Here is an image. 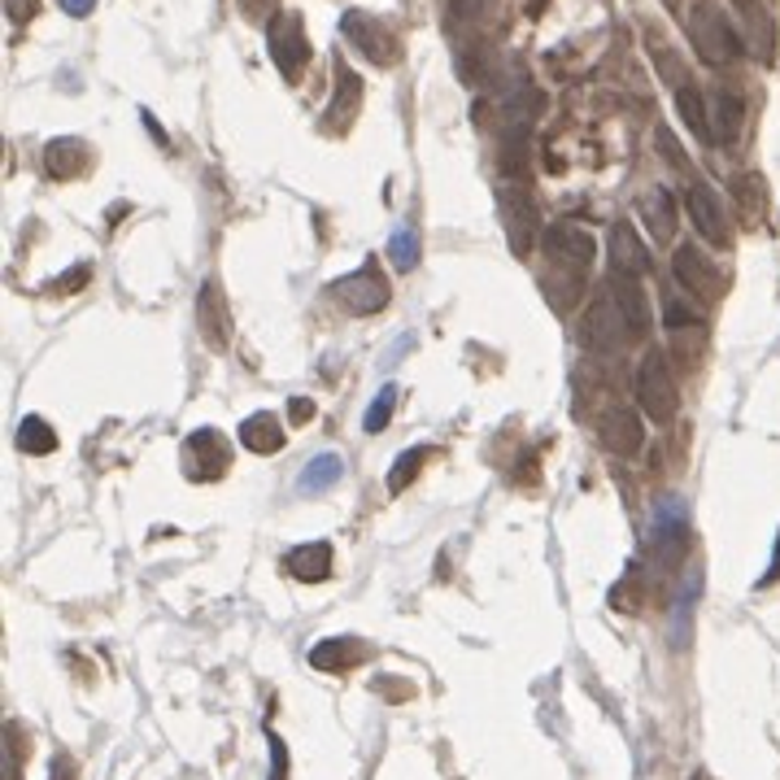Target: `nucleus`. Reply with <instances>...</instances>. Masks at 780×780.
<instances>
[{
    "label": "nucleus",
    "instance_id": "f257e3e1",
    "mask_svg": "<svg viewBox=\"0 0 780 780\" xmlns=\"http://www.w3.org/2000/svg\"><path fill=\"white\" fill-rule=\"evenodd\" d=\"M636 405L650 423H672L680 414V389H676V376L663 349H650L636 363Z\"/></svg>",
    "mask_w": 780,
    "mask_h": 780
},
{
    "label": "nucleus",
    "instance_id": "f03ea898",
    "mask_svg": "<svg viewBox=\"0 0 780 780\" xmlns=\"http://www.w3.org/2000/svg\"><path fill=\"white\" fill-rule=\"evenodd\" d=\"M685 26H689V39H693V48L702 53V61H711V66H729V61H737L742 39H737L733 22L724 18V9H720L715 0H698V4L689 9Z\"/></svg>",
    "mask_w": 780,
    "mask_h": 780
},
{
    "label": "nucleus",
    "instance_id": "7ed1b4c3",
    "mask_svg": "<svg viewBox=\"0 0 780 780\" xmlns=\"http://www.w3.org/2000/svg\"><path fill=\"white\" fill-rule=\"evenodd\" d=\"M650 537H654V567H658V576L680 572V563L689 559V511H685V502H676V497L658 502Z\"/></svg>",
    "mask_w": 780,
    "mask_h": 780
},
{
    "label": "nucleus",
    "instance_id": "20e7f679",
    "mask_svg": "<svg viewBox=\"0 0 780 780\" xmlns=\"http://www.w3.org/2000/svg\"><path fill=\"white\" fill-rule=\"evenodd\" d=\"M672 275H676V284L685 288V297H698L702 306L720 301V292H724L720 266H715L698 244H680V249H676V257H672Z\"/></svg>",
    "mask_w": 780,
    "mask_h": 780
},
{
    "label": "nucleus",
    "instance_id": "39448f33",
    "mask_svg": "<svg viewBox=\"0 0 780 780\" xmlns=\"http://www.w3.org/2000/svg\"><path fill=\"white\" fill-rule=\"evenodd\" d=\"M332 297H336L349 314H376V310L389 306V279L376 271V262H367V266H358L354 275L336 279V284H332Z\"/></svg>",
    "mask_w": 780,
    "mask_h": 780
},
{
    "label": "nucleus",
    "instance_id": "423d86ee",
    "mask_svg": "<svg viewBox=\"0 0 780 780\" xmlns=\"http://www.w3.org/2000/svg\"><path fill=\"white\" fill-rule=\"evenodd\" d=\"M541 240H546V253H550L567 275H581V279H585L593 257H597V244H593V236H588L585 227H576V222H554V227H546Z\"/></svg>",
    "mask_w": 780,
    "mask_h": 780
},
{
    "label": "nucleus",
    "instance_id": "0eeeda50",
    "mask_svg": "<svg viewBox=\"0 0 780 780\" xmlns=\"http://www.w3.org/2000/svg\"><path fill=\"white\" fill-rule=\"evenodd\" d=\"M628 341V323L619 314V301L610 297V288H601L585 310V345L593 354H615Z\"/></svg>",
    "mask_w": 780,
    "mask_h": 780
},
{
    "label": "nucleus",
    "instance_id": "6e6552de",
    "mask_svg": "<svg viewBox=\"0 0 780 780\" xmlns=\"http://www.w3.org/2000/svg\"><path fill=\"white\" fill-rule=\"evenodd\" d=\"M341 35H345L354 48H363V57H371L376 66H392V61H397V35H392L385 22H376L371 13H363V9H349V13L341 18Z\"/></svg>",
    "mask_w": 780,
    "mask_h": 780
},
{
    "label": "nucleus",
    "instance_id": "1a4fd4ad",
    "mask_svg": "<svg viewBox=\"0 0 780 780\" xmlns=\"http://www.w3.org/2000/svg\"><path fill=\"white\" fill-rule=\"evenodd\" d=\"M184 462H188V475L193 480H218L222 471H227V462H231V445L214 432V427H200L188 436V445H184Z\"/></svg>",
    "mask_w": 780,
    "mask_h": 780
},
{
    "label": "nucleus",
    "instance_id": "9d476101",
    "mask_svg": "<svg viewBox=\"0 0 780 780\" xmlns=\"http://www.w3.org/2000/svg\"><path fill=\"white\" fill-rule=\"evenodd\" d=\"M271 61L284 70V74H297V66L306 61V53H310V44H306V26H301V18L297 13H279L275 22H271Z\"/></svg>",
    "mask_w": 780,
    "mask_h": 780
},
{
    "label": "nucleus",
    "instance_id": "9b49d317",
    "mask_svg": "<svg viewBox=\"0 0 780 780\" xmlns=\"http://www.w3.org/2000/svg\"><path fill=\"white\" fill-rule=\"evenodd\" d=\"M685 209H689V222L693 231L707 240V244H729V222H724V209L715 193L707 184H689L685 188Z\"/></svg>",
    "mask_w": 780,
    "mask_h": 780
},
{
    "label": "nucleus",
    "instance_id": "f8f14e48",
    "mask_svg": "<svg viewBox=\"0 0 780 780\" xmlns=\"http://www.w3.org/2000/svg\"><path fill=\"white\" fill-rule=\"evenodd\" d=\"M610 297L619 301V314H623V323H628V336H645L650 332V297H645V288L632 279V275H619V271H610Z\"/></svg>",
    "mask_w": 780,
    "mask_h": 780
},
{
    "label": "nucleus",
    "instance_id": "ddd939ff",
    "mask_svg": "<svg viewBox=\"0 0 780 780\" xmlns=\"http://www.w3.org/2000/svg\"><path fill=\"white\" fill-rule=\"evenodd\" d=\"M610 266L619 275H632V279H641L650 271V249H645V240L636 236L632 222H615L610 227Z\"/></svg>",
    "mask_w": 780,
    "mask_h": 780
},
{
    "label": "nucleus",
    "instance_id": "4468645a",
    "mask_svg": "<svg viewBox=\"0 0 780 780\" xmlns=\"http://www.w3.org/2000/svg\"><path fill=\"white\" fill-rule=\"evenodd\" d=\"M597 432H601V445H606L610 454H619V458H628V454L641 449V418H636L632 410H623V405H610V410L597 418Z\"/></svg>",
    "mask_w": 780,
    "mask_h": 780
},
{
    "label": "nucleus",
    "instance_id": "2eb2a0df",
    "mask_svg": "<svg viewBox=\"0 0 780 780\" xmlns=\"http://www.w3.org/2000/svg\"><path fill=\"white\" fill-rule=\"evenodd\" d=\"M737 136H742V101L733 92H711L707 96V140L733 145Z\"/></svg>",
    "mask_w": 780,
    "mask_h": 780
},
{
    "label": "nucleus",
    "instance_id": "dca6fc26",
    "mask_svg": "<svg viewBox=\"0 0 780 780\" xmlns=\"http://www.w3.org/2000/svg\"><path fill=\"white\" fill-rule=\"evenodd\" d=\"M240 445L253 449V454H279L288 445V432L271 410H257V414H249L240 423Z\"/></svg>",
    "mask_w": 780,
    "mask_h": 780
},
{
    "label": "nucleus",
    "instance_id": "f3484780",
    "mask_svg": "<svg viewBox=\"0 0 780 780\" xmlns=\"http://www.w3.org/2000/svg\"><path fill=\"white\" fill-rule=\"evenodd\" d=\"M288 576L292 581H306V585H319L332 576V546L328 541H310V546H297L288 559H284Z\"/></svg>",
    "mask_w": 780,
    "mask_h": 780
},
{
    "label": "nucleus",
    "instance_id": "a211bd4d",
    "mask_svg": "<svg viewBox=\"0 0 780 780\" xmlns=\"http://www.w3.org/2000/svg\"><path fill=\"white\" fill-rule=\"evenodd\" d=\"M636 209H641V222H645V231L654 236V240H672L676 236V200L667 188H650V193L636 200Z\"/></svg>",
    "mask_w": 780,
    "mask_h": 780
},
{
    "label": "nucleus",
    "instance_id": "6ab92c4d",
    "mask_svg": "<svg viewBox=\"0 0 780 780\" xmlns=\"http://www.w3.org/2000/svg\"><path fill=\"white\" fill-rule=\"evenodd\" d=\"M358 105H363V79H358L349 66H336V96H332V110H328L332 127H341V131H345V127L354 123Z\"/></svg>",
    "mask_w": 780,
    "mask_h": 780
},
{
    "label": "nucleus",
    "instance_id": "aec40b11",
    "mask_svg": "<svg viewBox=\"0 0 780 780\" xmlns=\"http://www.w3.org/2000/svg\"><path fill=\"white\" fill-rule=\"evenodd\" d=\"M341 475H345V458H341V454H319V458L301 471L297 489H301V493H328Z\"/></svg>",
    "mask_w": 780,
    "mask_h": 780
},
{
    "label": "nucleus",
    "instance_id": "412c9836",
    "mask_svg": "<svg viewBox=\"0 0 780 780\" xmlns=\"http://www.w3.org/2000/svg\"><path fill=\"white\" fill-rule=\"evenodd\" d=\"M18 449H22V454H53V449H57V436H53V427H48L39 414H26V418L18 423Z\"/></svg>",
    "mask_w": 780,
    "mask_h": 780
},
{
    "label": "nucleus",
    "instance_id": "4be33fe9",
    "mask_svg": "<svg viewBox=\"0 0 780 780\" xmlns=\"http://www.w3.org/2000/svg\"><path fill=\"white\" fill-rule=\"evenodd\" d=\"M746 18H750V53H755V57H764V61H772V44H777V31H772V18H768V9H759V4H746Z\"/></svg>",
    "mask_w": 780,
    "mask_h": 780
},
{
    "label": "nucleus",
    "instance_id": "5701e85b",
    "mask_svg": "<svg viewBox=\"0 0 780 780\" xmlns=\"http://www.w3.org/2000/svg\"><path fill=\"white\" fill-rule=\"evenodd\" d=\"M676 105H680V114H685L689 131L707 140V96H702L693 83H680V88H676Z\"/></svg>",
    "mask_w": 780,
    "mask_h": 780
},
{
    "label": "nucleus",
    "instance_id": "b1692460",
    "mask_svg": "<svg viewBox=\"0 0 780 780\" xmlns=\"http://www.w3.org/2000/svg\"><path fill=\"white\" fill-rule=\"evenodd\" d=\"M432 458V445H414V449H405L397 462H392V471H389V493H401L414 475H418V467Z\"/></svg>",
    "mask_w": 780,
    "mask_h": 780
},
{
    "label": "nucleus",
    "instance_id": "393cba45",
    "mask_svg": "<svg viewBox=\"0 0 780 780\" xmlns=\"http://www.w3.org/2000/svg\"><path fill=\"white\" fill-rule=\"evenodd\" d=\"M358 658V650L349 645V641H323V645H314V654H310V663L319 667V672H341V667H349Z\"/></svg>",
    "mask_w": 780,
    "mask_h": 780
},
{
    "label": "nucleus",
    "instance_id": "a878e982",
    "mask_svg": "<svg viewBox=\"0 0 780 780\" xmlns=\"http://www.w3.org/2000/svg\"><path fill=\"white\" fill-rule=\"evenodd\" d=\"M392 410H397V389L385 385V389L376 392V401L367 405V414H363V432H371V436L385 432V427L392 423Z\"/></svg>",
    "mask_w": 780,
    "mask_h": 780
},
{
    "label": "nucleus",
    "instance_id": "bb28decb",
    "mask_svg": "<svg viewBox=\"0 0 780 780\" xmlns=\"http://www.w3.org/2000/svg\"><path fill=\"white\" fill-rule=\"evenodd\" d=\"M196 310H200V328H205L209 345H227V336H222V310H218V292L214 288H200Z\"/></svg>",
    "mask_w": 780,
    "mask_h": 780
},
{
    "label": "nucleus",
    "instance_id": "cd10ccee",
    "mask_svg": "<svg viewBox=\"0 0 780 780\" xmlns=\"http://www.w3.org/2000/svg\"><path fill=\"white\" fill-rule=\"evenodd\" d=\"M389 257L397 271H414V262H418V236H414V227H397L392 231Z\"/></svg>",
    "mask_w": 780,
    "mask_h": 780
},
{
    "label": "nucleus",
    "instance_id": "c85d7f7f",
    "mask_svg": "<svg viewBox=\"0 0 780 780\" xmlns=\"http://www.w3.org/2000/svg\"><path fill=\"white\" fill-rule=\"evenodd\" d=\"M663 323H667L672 332H685L689 323H698V310H693L689 301H680L676 292H667V297H663Z\"/></svg>",
    "mask_w": 780,
    "mask_h": 780
},
{
    "label": "nucleus",
    "instance_id": "c756f323",
    "mask_svg": "<svg viewBox=\"0 0 780 780\" xmlns=\"http://www.w3.org/2000/svg\"><path fill=\"white\" fill-rule=\"evenodd\" d=\"M737 193H742V205H746V214H750V218H764V180L746 175Z\"/></svg>",
    "mask_w": 780,
    "mask_h": 780
},
{
    "label": "nucleus",
    "instance_id": "7c9ffc66",
    "mask_svg": "<svg viewBox=\"0 0 780 780\" xmlns=\"http://www.w3.org/2000/svg\"><path fill=\"white\" fill-rule=\"evenodd\" d=\"M88 284V266H74V271H66L61 279H53L48 284V292H57V297H70V292H79Z\"/></svg>",
    "mask_w": 780,
    "mask_h": 780
},
{
    "label": "nucleus",
    "instance_id": "2f4dec72",
    "mask_svg": "<svg viewBox=\"0 0 780 780\" xmlns=\"http://www.w3.org/2000/svg\"><path fill=\"white\" fill-rule=\"evenodd\" d=\"M489 9H493V0H454V4H449L454 22H475V18H484Z\"/></svg>",
    "mask_w": 780,
    "mask_h": 780
},
{
    "label": "nucleus",
    "instance_id": "473e14b6",
    "mask_svg": "<svg viewBox=\"0 0 780 780\" xmlns=\"http://www.w3.org/2000/svg\"><path fill=\"white\" fill-rule=\"evenodd\" d=\"M271 780H288V750L275 733H271Z\"/></svg>",
    "mask_w": 780,
    "mask_h": 780
},
{
    "label": "nucleus",
    "instance_id": "72a5a7b5",
    "mask_svg": "<svg viewBox=\"0 0 780 780\" xmlns=\"http://www.w3.org/2000/svg\"><path fill=\"white\" fill-rule=\"evenodd\" d=\"M288 414H292V423H310V418H314V401L292 397V401H288Z\"/></svg>",
    "mask_w": 780,
    "mask_h": 780
},
{
    "label": "nucleus",
    "instance_id": "f704fd0d",
    "mask_svg": "<svg viewBox=\"0 0 780 780\" xmlns=\"http://www.w3.org/2000/svg\"><path fill=\"white\" fill-rule=\"evenodd\" d=\"M57 4H61V9H66V13H70V18H88V13H92V4H96V0H57Z\"/></svg>",
    "mask_w": 780,
    "mask_h": 780
},
{
    "label": "nucleus",
    "instance_id": "c9c22d12",
    "mask_svg": "<svg viewBox=\"0 0 780 780\" xmlns=\"http://www.w3.org/2000/svg\"><path fill=\"white\" fill-rule=\"evenodd\" d=\"M780 581V537H777V550H772V563H768V572H764V585H777Z\"/></svg>",
    "mask_w": 780,
    "mask_h": 780
},
{
    "label": "nucleus",
    "instance_id": "e433bc0d",
    "mask_svg": "<svg viewBox=\"0 0 780 780\" xmlns=\"http://www.w3.org/2000/svg\"><path fill=\"white\" fill-rule=\"evenodd\" d=\"M693 780H715L711 772H693Z\"/></svg>",
    "mask_w": 780,
    "mask_h": 780
}]
</instances>
